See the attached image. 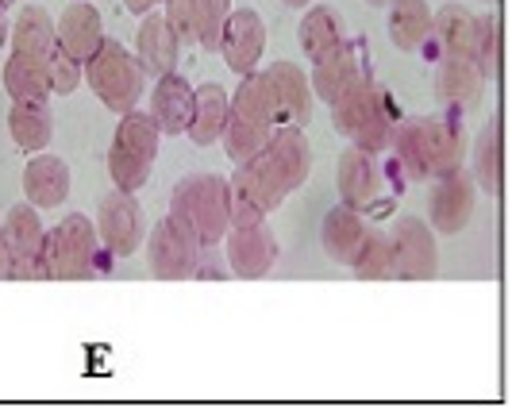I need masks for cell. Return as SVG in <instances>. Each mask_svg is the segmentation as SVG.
I'll use <instances>...</instances> for the list:
<instances>
[{
	"label": "cell",
	"instance_id": "6da1fadb",
	"mask_svg": "<svg viewBox=\"0 0 512 408\" xmlns=\"http://www.w3.org/2000/svg\"><path fill=\"white\" fill-rule=\"evenodd\" d=\"M308 139L301 128H274L266 147L239 162V170L228 178V220L231 228H247L266 220L285 197H293L308 178Z\"/></svg>",
	"mask_w": 512,
	"mask_h": 408
},
{
	"label": "cell",
	"instance_id": "7a4b0ae2",
	"mask_svg": "<svg viewBox=\"0 0 512 408\" xmlns=\"http://www.w3.org/2000/svg\"><path fill=\"white\" fill-rule=\"evenodd\" d=\"M389 151L409 181H439L462 170L466 139H462V128L455 120L416 116V120L393 124Z\"/></svg>",
	"mask_w": 512,
	"mask_h": 408
},
{
	"label": "cell",
	"instance_id": "3957f363",
	"mask_svg": "<svg viewBox=\"0 0 512 408\" xmlns=\"http://www.w3.org/2000/svg\"><path fill=\"white\" fill-rule=\"evenodd\" d=\"M170 220L197 239V247H216L224 243L228 220V178L220 174H189L174 185L170 193Z\"/></svg>",
	"mask_w": 512,
	"mask_h": 408
},
{
	"label": "cell",
	"instance_id": "277c9868",
	"mask_svg": "<svg viewBox=\"0 0 512 408\" xmlns=\"http://www.w3.org/2000/svg\"><path fill=\"white\" fill-rule=\"evenodd\" d=\"M332 120L335 131L343 139H351L359 151L385 154L389 151L393 124H397V112H393V101L385 97L382 85L374 77H362L347 97H339L332 104Z\"/></svg>",
	"mask_w": 512,
	"mask_h": 408
},
{
	"label": "cell",
	"instance_id": "5b68a950",
	"mask_svg": "<svg viewBox=\"0 0 512 408\" xmlns=\"http://www.w3.org/2000/svg\"><path fill=\"white\" fill-rule=\"evenodd\" d=\"M224 151L239 166L247 162L251 154H258L266 147V139L274 135V116H270V97H266V85L262 74L251 70L243 74L239 89L228 97V120H224Z\"/></svg>",
	"mask_w": 512,
	"mask_h": 408
},
{
	"label": "cell",
	"instance_id": "8992f818",
	"mask_svg": "<svg viewBox=\"0 0 512 408\" xmlns=\"http://www.w3.org/2000/svg\"><path fill=\"white\" fill-rule=\"evenodd\" d=\"M85 77H89V89L97 93V101L120 116L131 112L147 89V74H143L139 58L128 54V47L116 39H101V47L85 62Z\"/></svg>",
	"mask_w": 512,
	"mask_h": 408
},
{
	"label": "cell",
	"instance_id": "52a82bcc",
	"mask_svg": "<svg viewBox=\"0 0 512 408\" xmlns=\"http://www.w3.org/2000/svg\"><path fill=\"white\" fill-rule=\"evenodd\" d=\"M405 185V170L397 158L382 162V154L370 151H347L339 158V197L355 212H382L389 204V189L397 193Z\"/></svg>",
	"mask_w": 512,
	"mask_h": 408
},
{
	"label": "cell",
	"instance_id": "ba28073f",
	"mask_svg": "<svg viewBox=\"0 0 512 408\" xmlns=\"http://www.w3.org/2000/svg\"><path fill=\"white\" fill-rule=\"evenodd\" d=\"M154 158H158V128L147 112H124L112 151H108V174L116 181V189L139 193L151 181Z\"/></svg>",
	"mask_w": 512,
	"mask_h": 408
},
{
	"label": "cell",
	"instance_id": "9c48e42d",
	"mask_svg": "<svg viewBox=\"0 0 512 408\" xmlns=\"http://www.w3.org/2000/svg\"><path fill=\"white\" fill-rule=\"evenodd\" d=\"M43 270L47 278L58 281H85L97 278L101 262H97V228L89 224V216H66L54 231L43 239Z\"/></svg>",
	"mask_w": 512,
	"mask_h": 408
},
{
	"label": "cell",
	"instance_id": "30bf717a",
	"mask_svg": "<svg viewBox=\"0 0 512 408\" xmlns=\"http://www.w3.org/2000/svg\"><path fill=\"white\" fill-rule=\"evenodd\" d=\"M0 231H4V274L16 281L47 278V270H43V239H47V231L39 224L35 204L8 208Z\"/></svg>",
	"mask_w": 512,
	"mask_h": 408
},
{
	"label": "cell",
	"instance_id": "8fae6325",
	"mask_svg": "<svg viewBox=\"0 0 512 408\" xmlns=\"http://www.w3.org/2000/svg\"><path fill=\"white\" fill-rule=\"evenodd\" d=\"M393 270L397 278L405 281H424V278H436V266H439V251H436V235L424 220L416 216H401L393 224Z\"/></svg>",
	"mask_w": 512,
	"mask_h": 408
},
{
	"label": "cell",
	"instance_id": "7c38bea8",
	"mask_svg": "<svg viewBox=\"0 0 512 408\" xmlns=\"http://www.w3.org/2000/svg\"><path fill=\"white\" fill-rule=\"evenodd\" d=\"M97 228H101V243L112 251L116 258H131L143 239H147V228H143V208L135 201V193H108L101 201V212H97Z\"/></svg>",
	"mask_w": 512,
	"mask_h": 408
},
{
	"label": "cell",
	"instance_id": "4fadbf2b",
	"mask_svg": "<svg viewBox=\"0 0 512 408\" xmlns=\"http://www.w3.org/2000/svg\"><path fill=\"white\" fill-rule=\"evenodd\" d=\"M197 239L189 231L181 228L178 220H162L154 224L151 239H147V255H151V270L154 278L162 281H181V278H193L197 270Z\"/></svg>",
	"mask_w": 512,
	"mask_h": 408
},
{
	"label": "cell",
	"instance_id": "5bb4252c",
	"mask_svg": "<svg viewBox=\"0 0 512 408\" xmlns=\"http://www.w3.org/2000/svg\"><path fill=\"white\" fill-rule=\"evenodd\" d=\"M262 85L270 97V116L274 128H301L308 120V77L293 62H274L262 70Z\"/></svg>",
	"mask_w": 512,
	"mask_h": 408
},
{
	"label": "cell",
	"instance_id": "9a60e30c",
	"mask_svg": "<svg viewBox=\"0 0 512 408\" xmlns=\"http://www.w3.org/2000/svg\"><path fill=\"white\" fill-rule=\"evenodd\" d=\"M224 243H228V262L235 270V278H266L274 270V262H278V239H274V231L266 228V220L247 224V228H228Z\"/></svg>",
	"mask_w": 512,
	"mask_h": 408
},
{
	"label": "cell",
	"instance_id": "2e32d148",
	"mask_svg": "<svg viewBox=\"0 0 512 408\" xmlns=\"http://www.w3.org/2000/svg\"><path fill=\"white\" fill-rule=\"evenodd\" d=\"M220 51L228 58V66L235 74H251L262 62V51H266V24L255 8H239V12H228L224 20V31H220Z\"/></svg>",
	"mask_w": 512,
	"mask_h": 408
},
{
	"label": "cell",
	"instance_id": "e0dca14e",
	"mask_svg": "<svg viewBox=\"0 0 512 408\" xmlns=\"http://www.w3.org/2000/svg\"><path fill=\"white\" fill-rule=\"evenodd\" d=\"M474 201H478V185L466 170H455L447 178L436 181L432 197H428V212H432V224L443 235H455L470 224L474 216Z\"/></svg>",
	"mask_w": 512,
	"mask_h": 408
},
{
	"label": "cell",
	"instance_id": "ac0fdd59",
	"mask_svg": "<svg viewBox=\"0 0 512 408\" xmlns=\"http://www.w3.org/2000/svg\"><path fill=\"white\" fill-rule=\"evenodd\" d=\"M54 39H58V47L70 54L77 66H85L104 39L101 12H97L93 4H85V0L70 4V8L62 12V20L54 24Z\"/></svg>",
	"mask_w": 512,
	"mask_h": 408
},
{
	"label": "cell",
	"instance_id": "d6986e66",
	"mask_svg": "<svg viewBox=\"0 0 512 408\" xmlns=\"http://www.w3.org/2000/svg\"><path fill=\"white\" fill-rule=\"evenodd\" d=\"M158 135H185L189 128V116H193V85L174 70V74H162L151 93V112Z\"/></svg>",
	"mask_w": 512,
	"mask_h": 408
},
{
	"label": "cell",
	"instance_id": "ffe728a7",
	"mask_svg": "<svg viewBox=\"0 0 512 408\" xmlns=\"http://www.w3.org/2000/svg\"><path fill=\"white\" fill-rule=\"evenodd\" d=\"M366 235H370V228H366L362 212L347 208V204H339V208H332V212L324 216L320 243H324V251H328L332 262H339V266H355L362 243H366Z\"/></svg>",
	"mask_w": 512,
	"mask_h": 408
},
{
	"label": "cell",
	"instance_id": "44dd1931",
	"mask_svg": "<svg viewBox=\"0 0 512 408\" xmlns=\"http://www.w3.org/2000/svg\"><path fill=\"white\" fill-rule=\"evenodd\" d=\"M178 58H181V39L178 31L166 24V16H151L139 27V66L143 74L162 77V74H174L178 70Z\"/></svg>",
	"mask_w": 512,
	"mask_h": 408
},
{
	"label": "cell",
	"instance_id": "7402d4cb",
	"mask_svg": "<svg viewBox=\"0 0 512 408\" xmlns=\"http://www.w3.org/2000/svg\"><path fill=\"white\" fill-rule=\"evenodd\" d=\"M297 39H301V51L312 58V66L347 47L343 20L335 16V8H328V4H308V12L301 16V27H297Z\"/></svg>",
	"mask_w": 512,
	"mask_h": 408
},
{
	"label": "cell",
	"instance_id": "603a6c76",
	"mask_svg": "<svg viewBox=\"0 0 512 408\" xmlns=\"http://www.w3.org/2000/svg\"><path fill=\"white\" fill-rule=\"evenodd\" d=\"M24 193L27 204L35 208H58L70 197V170L54 154H35L24 170Z\"/></svg>",
	"mask_w": 512,
	"mask_h": 408
},
{
	"label": "cell",
	"instance_id": "cb8c5ba5",
	"mask_svg": "<svg viewBox=\"0 0 512 408\" xmlns=\"http://www.w3.org/2000/svg\"><path fill=\"white\" fill-rule=\"evenodd\" d=\"M482 85H486V77L470 58H439L436 89L455 112H466L482 101Z\"/></svg>",
	"mask_w": 512,
	"mask_h": 408
},
{
	"label": "cell",
	"instance_id": "d4e9b609",
	"mask_svg": "<svg viewBox=\"0 0 512 408\" xmlns=\"http://www.w3.org/2000/svg\"><path fill=\"white\" fill-rule=\"evenodd\" d=\"M12 51L31 58V62H39L43 70H47V62H51V54L58 51V39H54V20L47 16V8H24L20 12V20L12 24Z\"/></svg>",
	"mask_w": 512,
	"mask_h": 408
},
{
	"label": "cell",
	"instance_id": "484cf974",
	"mask_svg": "<svg viewBox=\"0 0 512 408\" xmlns=\"http://www.w3.org/2000/svg\"><path fill=\"white\" fill-rule=\"evenodd\" d=\"M389 39L397 51H424L432 39V8L424 0H389Z\"/></svg>",
	"mask_w": 512,
	"mask_h": 408
},
{
	"label": "cell",
	"instance_id": "4316f807",
	"mask_svg": "<svg viewBox=\"0 0 512 408\" xmlns=\"http://www.w3.org/2000/svg\"><path fill=\"white\" fill-rule=\"evenodd\" d=\"M224 120H228V89L208 81L201 89H193V116H189V139L197 147H212L224 131Z\"/></svg>",
	"mask_w": 512,
	"mask_h": 408
},
{
	"label": "cell",
	"instance_id": "83f0119b",
	"mask_svg": "<svg viewBox=\"0 0 512 408\" xmlns=\"http://www.w3.org/2000/svg\"><path fill=\"white\" fill-rule=\"evenodd\" d=\"M474 31H478V16H470L462 4H443L436 16H432L436 51L443 58H470V51H474Z\"/></svg>",
	"mask_w": 512,
	"mask_h": 408
},
{
	"label": "cell",
	"instance_id": "f1b7e54d",
	"mask_svg": "<svg viewBox=\"0 0 512 408\" xmlns=\"http://www.w3.org/2000/svg\"><path fill=\"white\" fill-rule=\"evenodd\" d=\"M8 131L16 139V147L24 151H47L54 135V116L47 101H12V112H8Z\"/></svg>",
	"mask_w": 512,
	"mask_h": 408
},
{
	"label": "cell",
	"instance_id": "f546056e",
	"mask_svg": "<svg viewBox=\"0 0 512 408\" xmlns=\"http://www.w3.org/2000/svg\"><path fill=\"white\" fill-rule=\"evenodd\" d=\"M474 185L486 189L489 197H497L505 189V128L501 120H489L478 147H474Z\"/></svg>",
	"mask_w": 512,
	"mask_h": 408
},
{
	"label": "cell",
	"instance_id": "4dcf8cb0",
	"mask_svg": "<svg viewBox=\"0 0 512 408\" xmlns=\"http://www.w3.org/2000/svg\"><path fill=\"white\" fill-rule=\"evenodd\" d=\"M359 81H362L359 58L343 47V51H335L332 58L316 62V70H312V85H308V89H312L324 104H335L339 97H347Z\"/></svg>",
	"mask_w": 512,
	"mask_h": 408
},
{
	"label": "cell",
	"instance_id": "1f68e13d",
	"mask_svg": "<svg viewBox=\"0 0 512 408\" xmlns=\"http://www.w3.org/2000/svg\"><path fill=\"white\" fill-rule=\"evenodd\" d=\"M4 89H8L12 101H47L51 97V77L39 62L12 51V58L4 62Z\"/></svg>",
	"mask_w": 512,
	"mask_h": 408
},
{
	"label": "cell",
	"instance_id": "d6a6232c",
	"mask_svg": "<svg viewBox=\"0 0 512 408\" xmlns=\"http://www.w3.org/2000/svg\"><path fill=\"white\" fill-rule=\"evenodd\" d=\"M470 62L482 70V77H501V24H497V16H478Z\"/></svg>",
	"mask_w": 512,
	"mask_h": 408
},
{
	"label": "cell",
	"instance_id": "836d02e7",
	"mask_svg": "<svg viewBox=\"0 0 512 408\" xmlns=\"http://www.w3.org/2000/svg\"><path fill=\"white\" fill-rule=\"evenodd\" d=\"M351 270H355L362 281H389V278H397V270H393V247H389V239H382V235H374V231H370Z\"/></svg>",
	"mask_w": 512,
	"mask_h": 408
},
{
	"label": "cell",
	"instance_id": "e575fe53",
	"mask_svg": "<svg viewBox=\"0 0 512 408\" xmlns=\"http://www.w3.org/2000/svg\"><path fill=\"white\" fill-rule=\"evenodd\" d=\"M231 12V0H197V47L220 51V31Z\"/></svg>",
	"mask_w": 512,
	"mask_h": 408
},
{
	"label": "cell",
	"instance_id": "d590c367",
	"mask_svg": "<svg viewBox=\"0 0 512 408\" xmlns=\"http://www.w3.org/2000/svg\"><path fill=\"white\" fill-rule=\"evenodd\" d=\"M47 77H51V93H58V97H70L77 85H81V66H77L70 54L58 51L51 54V62H47Z\"/></svg>",
	"mask_w": 512,
	"mask_h": 408
},
{
	"label": "cell",
	"instance_id": "8d00e7d4",
	"mask_svg": "<svg viewBox=\"0 0 512 408\" xmlns=\"http://www.w3.org/2000/svg\"><path fill=\"white\" fill-rule=\"evenodd\" d=\"M128 4V12H135V16H147L151 8H158V0H124Z\"/></svg>",
	"mask_w": 512,
	"mask_h": 408
},
{
	"label": "cell",
	"instance_id": "74e56055",
	"mask_svg": "<svg viewBox=\"0 0 512 408\" xmlns=\"http://www.w3.org/2000/svg\"><path fill=\"white\" fill-rule=\"evenodd\" d=\"M4 39H8V24H4V8H0V51H4Z\"/></svg>",
	"mask_w": 512,
	"mask_h": 408
},
{
	"label": "cell",
	"instance_id": "f35d334b",
	"mask_svg": "<svg viewBox=\"0 0 512 408\" xmlns=\"http://www.w3.org/2000/svg\"><path fill=\"white\" fill-rule=\"evenodd\" d=\"M282 4H289V8H308L312 0H282Z\"/></svg>",
	"mask_w": 512,
	"mask_h": 408
},
{
	"label": "cell",
	"instance_id": "ab89813d",
	"mask_svg": "<svg viewBox=\"0 0 512 408\" xmlns=\"http://www.w3.org/2000/svg\"><path fill=\"white\" fill-rule=\"evenodd\" d=\"M0 278H4V231H0Z\"/></svg>",
	"mask_w": 512,
	"mask_h": 408
},
{
	"label": "cell",
	"instance_id": "60d3db41",
	"mask_svg": "<svg viewBox=\"0 0 512 408\" xmlns=\"http://www.w3.org/2000/svg\"><path fill=\"white\" fill-rule=\"evenodd\" d=\"M366 4H374V8H385V4H389V0H366Z\"/></svg>",
	"mask_w": 512,
	"mask_h": 408
},
{
	"label": "cell",
	"instance_id": "b9f144b4",
	"mask_svg": "<svg viewBox=\"0 0 512 408\" xmlns=\"http://www.w3.org/2000/svg\"><path fill=\"white\" fill-rule=\"evenodd\" d=\"M8 4H16V0H0V8H8Z\"/></svg>",
	"mask_w": 512,
	"mask_h": 408
}]
</instances>
